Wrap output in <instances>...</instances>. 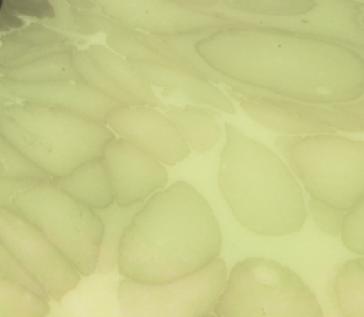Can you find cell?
Here are the masks:
<instances>
[{
	"instance_id": "1",
	"label": "cell",
	"mask_w": 364,
	"mask_h": 317,
	"mask_svg": "<svg viewBox=\"0 0 364 317\" xmlns=\"http://www.w3.org/2000/svg\"><path fill=\"white\" fill-rule=\"evenodd\" d=\"M216 72L283 98L331 107L364 95V60L353 48L284 31L225 28L195 43Z\"/></svg>"
},
{
	"instance_id": "2",
	"label": "cell",
	"mask_w": 364,
	"mask_h": 317,
	"mask_svg": "<svg viewBox=\"0 0 364 317\" xmlns=\"http://www.w3.org/2000/svg\"><path fill=\"white\" fill-rule=\"evenodd\" d=\"M222 233L203 195L176 181L146 199L128 226L118 254L124 279L164 284L218 259Z\"/></svg>"
},
{
	"instance_id": "3",
	"label": "cell",
	"mask_w": 364,
	"mask_h": 317,
	"mask_svg": "<svg viewBox=\"0 0 364 317\" xmlns=\"http://www.w3.org/2000/svg\"><path fill=\"white\" fill-rule=\"evenodd\" d=\"M218 186L235 219L260 236L299 232L307 216L301 186L269 146L225 124Z\"/></svg>"
},
{
	"instance_id": "4",
	"label": "cell",
	"mask_w": 364,
	"mask_h": 317,
	"mask_svg": "<svg viewBox=\"0 0 364 317\" xmlns=\"http://www.w3.org/2000/svg\"><path fill=\"white\" fill-rule=\"evenodd\" d=\"M0 135L51 179L101 156L115 138L102 122L26 101L0 109Z\"/></svg>"
},
{
	"instance_id": "5",
	"label": "cell",
	"mask_w": 364,
	"mask_h": 317,
	"mask_svg": "<svg viewBox=\"0 0 364 317\" xmlns=\"http://www.w3.org/2000/svg\"><path fill=\"white\" fill-rule=\"evenodd\" d=\"M274 145L310 198L346 212L364 196V141L334 132L277 136Z\"/></svg>"
},
{
	"instance_id": "6",
	"label": "cell",
	"mask_w": 364,
	"mask_h": 317,
	"mask_svg": "<svg viewBox=\"0 0 364 317\" xmlns=\"http://www.w3.org/2000/svg\"><path fill=\"white\" fill-rule=\"evenodd\" d=\"M216 317H324L311 289L291 269L264 257L239 260L213 308Z\"/></svg>"
},
{
	"instance_id": "7",
	"label": "cell",
	"mask_w": 364,
	"mask_h": 317,
	"mask_svg": "<svg viewBox=\"0 0 364 317\" xmlns=\"http://www.w3.org/2000/svg\"><path fill=\"white\" fill-rule=\"evenodd\" d=\"M14 209L60 250L80 276L95 273L102 226L95 210L41 181L14 198Z\"/></svg>"
},
{
	"instance_id": "8",
	"label": "cell",
	"mask_w": 364,
	"mask_h": 317,
	"mask_svg": "<svg viewBox=\"0 0 364 317\" xmlns=\"http://www.w3.org/2000/svg\"><path fill=\"white\" fill-rule=\"evenodd\" d=\"M228 279L222 259L182 279L146 284L124 279L118 301L124 317H205L212 314Z\"/></svg>"
},
{
	"instance_id": "9",
	"label": "cell",
	"mask_w": 364,
	"mask_h": 317,
	"mask_svg": "<svg viewBox=\"0 0 364 317\" xmlns=\"http://www.w3.org/2000/svg\"><path fill=\"white\" fill-rule=\"evenodd\" d=\"M198 10L212 13L233 21L235 28L284 31L299 36L317 37L364 50V28L358 21L361 1L324 0L303 14L294 17L250 16L226 7L222 0H186Z\"/></svg>"
},
{
	"instance_id": "10",
	"label": "cell",
	"mask_w": 364,
	"mask_h": 317,
	"mask_svg": "<svg viewBox=\"0 0 364 317\" xmlns=\"http://www.w3.org/2000/svg\"><path fill=\"white\" fill-rule=\"evenodd\" d=\"M0 242L57 303L80 283V273L31 222L0 206Z\"/></svg>"
},
{
	"instance_id": "11",
	"label": "cell",
	"mask_w": 364,
	"mask_h": 317,
	"mask_svg": "<svg viewBox=\"0 0 364 317\" xmlns=\"http://www.w3.org/2000/svg\"><path fill=\"white\" fill-rule=\"evenodd\" d=\"M95 4L117 23L155 37L235 28L230 20L198 10L186 0H98Z\"/></svg>"
},
{
	"instance_id": "12",
	"label": "cell",
	"mask_w": 364,
	"mask_h": 317,
	"mask_svg": "<svg viewBox=\"0 0 364 317\" xmlns=\"http://www.w3.org/2000/svg\"><path fill=\"white\" fill-rule=\"evenodd\" d=\"M107 127L162 165H176L188 158L191 151L168 115L149 105L117 107L109 112Z\"/></svg>"
},
{
	"instance_id": "13",
	"label": "cell",
	"mask_w": 364,
	"mask_h": 317,
	"mask_svg": "<svg viewBox=\"0 0 364 317\" xmlns=\"http://www.w3.org/2000/svg\"><path fill=\"white\" fill-rule=\"evenodd\" d=\"M114 199L118 205L142 203L166 188L168 172L156 158L134 144L114 138L102 151Z\"/></svg>"
},
{
	"instance_id": "14",
	"label": "cell",
	"mask_w": 364,
	"mask_h": 317,
	"mask_svg": "<svg viewBox=\"0 0 364 317\" xmlns=\"http://www.w3.org/2000/svg\"><path fill=\"white\" fill-rule=\"evenodd\" d=\"M6 92L26 102H34L67 111L107 125L109 112L121 107L82 80H60L47 82H16L0 77Z\"/></svg>"
},
{
	"instance_id": "15",
	"label": "cell",
	"mask_w": 364,
	"mask_h": 317,
	"mask_svg": "<svg viewBox=\"0 0 364 317\" xmlns=\"http://www.w3.org/2000/svg\"><path fill=\"white\" fill-rule=\"evenodd\" d=\"M131 64L151 87L164 88L165 94L181 97L196 104H205L220 112H236L235 105L228 94L203 77L183 72L175 67L145 63Z\"/></svg>"
},
{
	"instance_id": "16",
	"label": "cell",
	"mask_w": 364,
	"mask_h": 317,
	"mask_svg": "<svg viewBox=\"0 0 364 317\" xmlns=\"http://www.w3.org/2000/svg\"><path fill=\"white\" fill-rule=\"evenodd\" d=\"M53 182L92 210L104 209L115 202L109 175L101 156L85 161L68 175L55 178Z\"/></svg>"
},
{
	"instance_id": "17",
	"label": "cell",
	"mask_w": 364,
	"mask_h": 317,
	"mask_svg": "<svg viewBox=\"0 0 364 317\" xmlns=\"http://www.w3.org/2000/svg\"><path fill=\"white\" fill-rule=\"evenodd\" d=\"M165 114L178 128L189 149L195 152L210 151L222 136V128L216 119L219 112L199 105L179 107L168 104Z\"/></svg>"
},
{
	"instance_id": "18",
	"label": "cell",
	"mask_w": 364,
	"mask_h": 317,
	"mask_svg": "<svg viewBox=\"0 0 364 317\" xmlns=\"http://www.w3.org/2000/svg\"><path fill=\"white\" fill-rule=\"evenodd\" d=\"M87 51L117 87H119L142 105H149L165 111L166 105L156 97L152 87L139 75V72L128 60L114 53L108 47L100 44L90 45Z\"/></svg>"
},
{
	"instance_id": "19",
	"label": "cell",
	"mask_w": 364,
	"mask_h": 317,
	"mask_svg": "<svg viewBox=\"0 0 364 317\" xmlns=\"http://www.w3.org/2000/svg\"><path fill=\"white\" fill-rule=\"evenodd\" d=\"M142 203H134L129 206L118 205L112 202L109 206L104 209L95 210L101 220L102 233L100 242V252L95 266V273L107 274L112 272L118 263L119 247L122 243V237L131 225L132 219L142 208Z\"/></svg>"
},
{
	"instance_id": "20",
	"label": "cell",
	"mask_w": 364,
	"mask_h": 317,
	"mask_svg": "<svg viewBox=\"0 0 364 317\" xmlns=\"http://www.w3.org/2000/svg\"><path fill=\"white\" fill-rule=\"evenodd\" d=\"M228 97L232 101H236L239 107L245 111L247 117H250L255 122L260 124L262 127L279 132L286 134L287 136H304V135H317V134H334L336 131L321 125L318 122L310 121L300 115L286 112L283 109L264 105L260 102L249 101L232 91H226Z\"/></svg>"
},
{
	"instance_id": "21",
	"label": "cell",
	"mask_w": 364,
	"mask_h": 317,
	"mask_svg": "<svg viewBox=\"0 0 364 317\" xmlns=\"http://www.w3.org/2000/svg\"><path fill=\"white\" fill-rule=\"evenodd\" d=\"M75 48L60 50L23 65L0 67V77L16 82H47L60 80H81L77 72L71 53Z\"/></svg>"
},
{
	"instance_id": "22",
	"label": "cell",
	"mask_w": 364,
	"mask_h": 317,
	"mask_svg": "<svg viewBox=\"0 0 364 317\" xmlns=\"http://www.w3.org/2000/svg\"><path fill=\"white\" fill-rule=\"evenodd\" d=\"M333 294L341 317H364V257L347 260L340 266Z\"/></svg>"
},
{
	"instance_id": "23",
	"label": "cell",
	"mask_w": 364,
	"mask_h": 317,
	"mask_svg": "<svg viewBox=\"0 0 364 317\" xmlns=\"http://www.w3.org/2000/svg\"><path fill=\"white\" fill-rule=\"evenodd\" d=\"M48 300L0 276V317H46Z\"/></svg>"
},
{
	"instance_id": "24",
	"label": "cell",
	"mask_w": 364,
	"mask_h": 317,
	"mask_svg": "<svg viewBox=\"0 0 364 317\" xmlns=\"http://www.w3.org/2000/svg\"><path fill=\"white\" fill-rule=\"evenodd\" d=\"M71 60L81 80L88 85H91L92 88H95L97 91H100L101 94L114 100L119 105H142L135 98H132L125 91H122L119 87H117L114 81L91 58L87 50L75 48L71 53Z\"/></svg>"
},
{
	"instance_id": "25",
	"label": "cell",
	"mask_w": 364,
	"mask_h": 317,
	"mask_svg": "<svg viewBox=\"0 0 364 317\" xmlns=\"http://www.w3.org/2000/svg\"><path fill=\"white\" fill-rule=\"evenodd\" d=\"M222 3L250 16L262 17H294L311 11L317 0H222Z\"/></svg>"
},
{
	"instance_id": "26",
	"label": "cell",
	"mask_w": 364,
	"mask_h": 317,
	"mask_svg": "<svg viewBox=\"0 0 364 317\" xmlns=\"http://www.w3.org/2000/svg\"><path fill=\"white\" fill-rule=\"evenodd\" d=\"M0 176L10 179L53 181L46 172L38 169L7 139L0 135Z\"/></svg>"
},
{
	"instance_id": "27",
	"label": "cell",
	"mask_w": 364,
	"mask_h": 317,
	"mask_svg": "<svg viewBox=\"0 0 364 317\" xmlns=\"http://www.w3.org/2000/svg\"><path fill=\"white\" fill-rule=\"evenodd\" d=\"M340 236L350 252L364 257V196L344 212Z\"/></svg>"
},
{
	"instance_id": "28",
	"label": "cell",
	"mask_w": 364,
	"mask_h": 317,
	"mask_svg": "<svg viewBox=\"0 0 364 317\" xmlns=\"http://www.w3.org/2000/svg\"><path fill=\"white\" fill-rule=\"evenodd\" d=\"M0 276L4 279H9L28 291L34 293L36 296L48 300V294L46 290L16 262V259L10 254V252L6 249V246L0 242Z\"/></svg>"
},
{
	"instance_id": "29",
	"label": "cell",
	"mask_w": 364,
	"mask_h": 317,
	"mask_svg": "<svg viewBox=\"0 0 364 317\" xmlns=\"http://www.w3.org/2000/svg\"><path fill=\"white\" fill-rule=\"evenodd\" d=\"M307 209L311 215L313 222L323 233L328 236H338L341 233L344 210L313 198L309 199Z\"/></svg>"
},
{
	"instance_id": "30",
	"label": "cell",
	"mask_w": 364,
	"mask_h": 317,
	"mask_svg": "<svg viewBox=\"0 0 364 317\" xmlns=\"http://www.w3.org/2000/svg\"><path fill=\"white\" fill-rule=\"evenodd\" d=\"M37 179H10V178H1L0 176V206L9 210L14 209V198L28 189L30 186L36 185Z\"/></svg>"
},
{
	"instance_id": "31",
	"label": "cell",
	"mask_w": 364,
	"mask_h": 317,
	"mask_svg": "<svg viewBox=\"0 0 364 317\" xmlns=\"http://www.w3.org/2000/svg\"><path fill=\"white\" fill-rule=\"evenodd\" d=\"M330 108L344 114V115H350L355 119H358L363 125H364V95L358 100H354L351 102H344V104H336L331 105Z\"/></svg>"
},
{
	"instance_id": "32",
	"label": "cell",
	"mask_w": 364,
	"mask_h": 317,
	"mask_svg": "<svg viewBox=\"0 0 364 317\" xmlns=\"http://www.w3.org/2000/svg\"><path fill=\"white\" fill-rule=\"evenodd\" d=\"M358 21H360L361 27L364 28V1H361V9H360V14H358Z\"/></svg>"
},
{
	"instance_id": "33",
	"label": "cell",
	"mask_w": 364,
	"mask_h": 317,
	"mask_svg": "<svg viewBox=\"0 0 364 317\" xmlns=\"http://www.w3.org/2000/svg\"><path fill=\"white\" fill-rule=\"evenodd\" d=\"M355 53H358V55L364 60V50H360V48H353Z\"/></svg>"
},
{
	"instance_id": "34",
	"label": "cell",
	"mask_w": 364,
	"mask_h": 317,
	"mask_svg": "<svg viewBox=\"0 0 364 317\" xmlns=\"http://www.w3.org/2000/svg\"><path fill=\"white\" fill-rule=\"evenodd\" d=\"M205 317H216L215 314H208V316H205Z\"/></svg>"
},
{
	"instance_id": "35",
	"label": "cell",
	"mask_w": 364,
	"mask_h": 317,
	"mask_svg": "<svg viewBox=\"0 0 364 317\" xmlns=\"http://www.w3.org/2000/svg\"><path fill=\"white\" fill-rule=\"evenodd\" d=\"M0 6H1V1H0Z\"/></svg>"
}]
</instances>
